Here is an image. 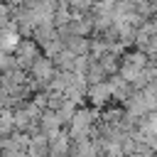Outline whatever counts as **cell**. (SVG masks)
I'll return each mask as SVG.
<instances>
[{"label": "cell", "instance_id": "obj_2", "mask_svg": "<svg viewBox=\"0 0 157 157\" xmlns=\"http://www.w3.org/2000/svg\"><path fill=\"white\" fill-rule=\"evenodd\" d=\"M56 71H59V69H56L54 59L47 56V54H42V56L32 64V69H29V78L34 81V86H37L39 91H49V86H52Z\"/></svg>", "mask_w": 157, "mask_h": 157}, {"label": "cell", "instance_id": "obj_3", "mask_svg": "<svg viewBox=\"0 0 157 157\" xmlns=\"http://www.w3.org/2000/svg\"><path fill=\"white\" fill-rule=\"evenodd\" d=\"M12 69H17L12 52H10V49H5V47H0V74H5V71H12Z\"/></svg>", "mask_w": 157, "mask_h": 157}, {"label": "cell", "instance_id": "obj_1", "mask_svg": "<svg viewBox=\"0 0 157 157\" xmlns=\"http://www.w3.org/2000/svg\"><path fill=\"white\" fill-rule=\"evenodd\" d=\"M12 56H15L17 69H22V71H27V74H29L32 64L42 56V47L37 44V39H34V37H20V42H17V44H15V49H12Z\"/></svg>", "mask_w": 157, "mask_h": 157}]
</instances>
